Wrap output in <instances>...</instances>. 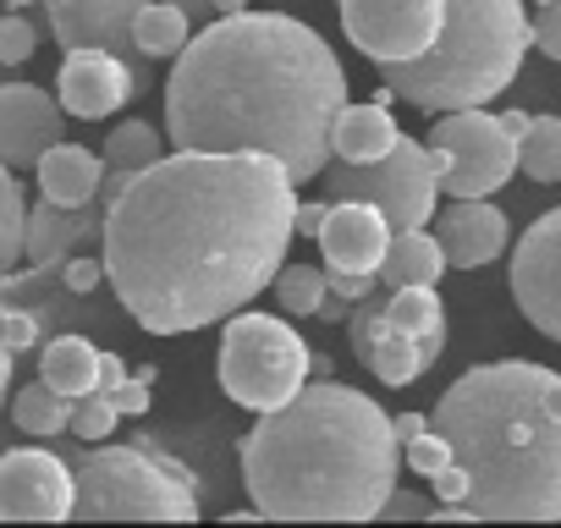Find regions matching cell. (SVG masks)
Masks as SVG:
<instances>
[{
	"instance_id": "45",
	"label": "cell",
	"mask_w": 561,
	"mask_h": 528,
	"mask_svg": "<svg viewBox=\"0 0 561 528\" xmlns=\"http://www.w3.org/2000/svg\"><path fill=\"white\" fill-rule=\"evenodd\" d=\"M215 12H220V18H231V12H248V0H215Z\"/></svg>"
},
{
	"instance_id": "33",
	"label": "cell",
	"mask_w": 561,
	"mask_h": 528,
	"mask_svg": "<svg viewBox=\"0 0 561 528\" xmlns=\"http://www.w3.org/2000/svg\"><path fill=\"white\" fill-rule=\"evenodd\" d=\"M402 462H408V468H413L419 479H435V473H440V468L451 462V446H446V440H440L435 429H424V435H413V440L402 446Z\"/></svg>"
},
{
	"instance_id": "35",
	"label": "cell",
	"mask_w": 561,
	"mask_h": 528,
	"mask_svg": "<svg viewBox=\"0 0 561 528\" xmlns=\"http://www.w3.org/2000/svg\"><path fill=\"white\" fill-rule=\"evenodd\" d=\"M149 386H154V369L144 364V369H133L111 397H116V408H122L127 418H144V413H149V402H154V397H149Z\"/></svg>"
},
{
	"instance_id": "44",
	"label": "cell",
	"mask_w": 561,
	"mask_h": 528,
	"mask_svg": "<svg viewBox=\"0 0 561 528\" xmlns=\"http://www.w3.org/2000/svg\"><path fill=\"white\" fill-rule=\"evenodd\" d=\"M501 122H506V133H512V138H523V127H528V116H523V111H506Z\"/></svg>"
},
{
	"instance_id": "38",
	"label": "cell",
	"mask_w": 561,
	"mask_h": 528,
	"mask_svg": "<svg viewBox=\"0 0 561 528\" xmlns=\"http://www.w3.org/2000/svg\"><path fill=\"white\" fill-rule=\"evenodd\" d=\"M386 517H435V506L424 495H408V490H391L386 495Z\"/></svg>"
},
{
	"instance_id": "26",
	"label": "cell",
	"mask_w": 561,
	"mask_h": 528,
	"mask_svg": "<svg viewBox=\"0 0 561 528\" xmlns=\"http://www.w3.org/2000/svg\"><path fill=\"white\" fill-rule=\"evenodd\" d=\"M23 242H28V198H23L18 171L0 160V282L18 276V264L28 259Z\"/></svg>"
},
{
	"instance_id": "19",
	"label": "cell",
	"mask_w": 561,
	"mask_h": 528,
	"mask_svg": "<svg viewBox=\"0 0 561 528\" xmlns=\"http://www.w3.org/2000/svg\"><path fill=\"white\" fill-rule=\"evenodd\" d=\"M100 226H105V209H89V204H34L28 209V242H23V253H28V264H56V259H67L83 237H100Z\"/></svg>"
},
{
	"instance_id": "1",
	"label": "cell",
	"mask_w": 561,
	"mask_h": 528,
	"mask_svg": "<svg viewBox=\"0 0 561 528\" xmlns=\"http://www.w3.org/2000/svg\"><path fill=\"white\" fill-rule=\"evenodd\" d=\"M298 182L275 154L176 149L105 204V282L149 336L231 320L287 264Z\"/></svg>"
},
{
	"instance_id": "36",
	"label": "cell",
	"mask_w": 561,
	"mask_h": 528,
	"mask_svg": "<svg viewBox=\"0 0 561 528\" xmlns=\"http://www.w3.org/2000/svg\"><path fill=\"white\" fill-rule=\"evenodd\" d=\"M528 28H534V50L561 61V0H539V18Z\"/></svg>"
},
{
	"instance_id": "25",
	"label": "cell",
	"mask_w": 561,
	"mask_h": 528,
	"mask_svg": "<svg viewBox=\"0 0 561 528\" xmlns=\"http://www.w3.org/2000/svg\"><path fill=\"white\" fill-rule=\"evenodd\" d=\"M133 39H138V50L149 61H165L193 39V23H187L182 7H171V0H144L138 18H133Z\"/></svg>"
},
{
	"instance_id": "42",
	"label": "cell",
	"mask_w": 561,
	"mask_h": 528,
	"mask_svg": "<svg viewBox=\"0 0 561 528\" xmlns=\"http://www.w3.org/2000/svg\"><path fill=\"white\" fill-rule=\"evenodd\" d=\"M171 7H182V12H187V23L198 28V23H209V12H215V0H171Z\"/></svg>"
},
{
	"instance_id": "10",
	"label": "cell",
	"mask_w": 561,
	"mask_h": 528,
	"mask_svg": "<svg viewBox=\"0 0 561 528\" xmlns=\"http://www.w3.org/2000/svg\"><path fill=\"white\" fill-rule=\"evenodd\" d=\"M336 12L358 56L397 67V61H419L440 39L446 0H336Z\"/></svg>"
},
{
	"instance_id": "13",
	"label": "cell",
	"mask_w": 561,
	"mask_h": 528,
	"mask_svg": "<svg viewBox=\"0 0 561 528\" xmlns=\"http://www.w3.org/2000/svg\"><path fill=\"white\" fill-rule=\"evenodd\" d=\"M138 89H144V72L127 67L122 56H111V50H94V45L67 50V61H61V72H56V100H61V111L78 116V122L116 116Z\"/></svg>"
},
{
	"instance_id": "17",
	"label": "cell",
	"mask_w": 561,
	"mask_h": 528,
	"mask_svg": "<svg viewBox=\"0 0 561 528\" xmlns=\"http://www.w3.org/2000/svg\"><path fill=\"white\" fill-rule=\"evenodd\" d=\"M391 248V220L364 204V198H336L325 209L320 226V253H325V271H347V276H375L380 259Z\"/></svg>"
},
{
	"instance_id": "2",
	"label": "cell",
	"mask_w": 561,
	"mask_h": 528,
	"mask_svg": "<svg viewBox=\"0 0 561 528\" xmlns=\"http://www.w3.org/2000/svg\"><path fill=\"white\" fill-rule=\"evenodd\" d=\"M347 105L336 50L287 12H231L176 50L165 133L176 149L275 154L293 182L331 165V122Z\"/></svg>"
},
{
	"instance_id": "46",
	"label": "cell",
	"mask_w": 561,
	"mask_h": 528,
	"mask_svg": "<svg viewBox=\"0 0 561 528\" xmlns=\"http://www.w3.org/2000/svg\"><path fill=\"white\" fill-rule=\"evenodd\" d=\"M0 7H18L23 12V7H34V0H0Z\"/></svg>"
},
{
	"instance_id": "4",
	"label": "cell",
	"mask_w": 561,
	"mask_h": 528,
	"mask_svg": "<svg viewBox=\"0 0 561 528\" xmlns=\"http://www.w3.org/2000/svg\"><path fill=\"white\" fill-rule=\"evenodd\" d=\"M242 484L259 517H342L364 523L386 512L397 490L402 440L386 408L353 386H304L237 446Z\"/></svg>"
},
{
	"instance_id": "40",
	"label": "cell",
	"mask_w": 561,
	"mask_h": 528,
	"mask_svg": "<svg viewBox=\"0 0 561 528\" xmlns=\"http://www.w3.org/2000/svg\"><path fill=\"white\" fill-rule=\"evenodd\" d=\"M127 380V364H122V353H100V391H116Z\"/></svg>"
},
{
	"instance_id": "29",
	"label": "cell",
	"mask_w": 561,
	"mask_h": 528,
	"mask_svg": "<svg viewBox=\"0 0 561 528\" xmlns=\"http://www.w3.org/2000/svg\"><path fill=\"white\" fill-rule=\"evenodd\" d=\"M270 287H275L280 314H298V320H314L320 303H325V292H331L325 271H314V264H280Z\"/></svg>"
},
{
	"instance_id": "16",
	"label": "cell",
	"mask_w": 561,
	"mask_h": 528,
	"mask_svg": "<svg viewBox=\"0 0 561 528\" xmlns=\"http://www.w3.org/2000/svg\"><path fill=\"white\" fill-rule=\"evenodd\" d=\"M67 111L56 94L34 83H0V160L12 171H34L50 144H61Z\"/></svg>"
},
{
	"instance_id": "30",
	"label": "cell",
	"mask_w": 561,
	"mask_h": 528,
	"mask_svg": "<svg viewBox=\"0 0 561 528\" xmlns=\"http://www.w3.org/2000/svg\"><path fill=\"white\" fill-rule=\"evenodd\" d=\"M100 154H105V165L144 171V165H154V160L165 154V138H160L154 122H122V127H111V138H105Z\"/></svg>"
},
{
	"instance_id": "3",
	"label": "cell",
	"mask_w": 561,
	"mask_h": 528,
	"mask_svg": "<svg viewBox=\"0 0 561 528\" xmlns=\"http://www.w3.org/2000/svg\"><path fill=\"white\" fill-rule=\"evenodd\" d=\"M430 429L451 462L430 479L435 517H561V375L501 358L457 375Z\"/></svg>"
},
{
	"instance_id": "12",
	"label": "cell",
	"mask_w": 561,
	"mask_h": 528,
	"mask_svg": "<svg viewBox=\"0 0 561 528\" xmlns=\"http://www.w3.org/2000/svg\"><path fill=\"white\" fill-rule=\"evenodd\" d=\"M78 479L45 446H18L0 457V517L12 523H61L72 517Z\"/></svg>"
},
{
	"instance_id": "28",
	"label": "cell",
	"mask_w": 561,
	"mask_h": 528,
	"mask_svg": "<svg viewBox=\"0 0 561 528\" xmlns=\"http://www.w3.org/2000/svg\"><path fill=\"white\" fill-rule=\"evenodd\" d=\"M517 171L528 182H561V116H528L517 138Z\"/></svg>"
},
{
	"instance_id": "39",
	"label": "cell",
	"mask_w": 561,
	"mask_h": 528,
	"mask_svg": "<svg viewBox=\"0 0 561 528\" xmlns=\"http://www.w3.org/2000/svg\"><path fill=\"white\" fill-rule=\"evenodd\" d=\"M325 209H331V204H298V209H293V231H304V237H320V226H325Z\"/></svg>"
},
{
	"instance_id": "24",
	"label": "cell",
	"mask_w": 561,
	"mask_h": 528,
	"mask_svg": "<svg viewBox=\"0 0 561 528\" xmlns=\"http://www.w3.org/2000/svg\"><path fill=\"white\" fill-rule=\"evenodd\" d=\"M39 380L56 386L61 397H83V391H100V347L83 342V336H56L45 353H39Z\"/></svg>"
},
{
	"instance_id": "18",
	"label": "cell",
	"mask_w": 561,
	"mask_h": 528,
	"mask_svg": "<svg viewBox=\"0 0 561 528\" xmlns=\"http://www.w3.org/2000/svg\"><path fill=\"white\" fill-rule=\"evenodd\" d=\"M435 237L446 248L451 271H479V264L506 253L512 226H506V215L490 198H451L446 209H435Z\"/></svg>"
},
{
	"instance_id": "34",
	"label": "cell",
	"mask_w": 561,
	"mask_h": 528,
	"mask_svg": "<svg viewBox=\"0 0 561 528\" xmlns=\"http://www.w3.org/2000/svg\"><path fill=\"white\" fill-rule=\"evenodd\" d=\"M100 282H105V253H72V259L61 264V287L78 292V298H89Z\"/></svg>"
},
{
	"instance_id": "27",
	"label": "cell",
	"mask_w": 561,
	"mask_h": 528,
	"mask_svg": "<svg viewBox=\"0 0 561 528\" xmlns=\"http://www.w3.org/2000/svg\"><path fill=\"white\" fill-rule=\"evenodd\" d=\"M12 418H18V429L23 435H67L72 429V397H61L56 386H23L18 397H12Z\"/></svg>"
},
{
	"instance_id": "9",
	"label": "cell",
	"mask_w": 561,
	"mask_h": 528,
	"mask_svg": "<svg viewBox=\"0 0 561 528\" xmlns=\"http://www.w3.org/2000/svg\"><path fill=\"white\" fill-rule=\"evenodd\" d=\"M430 144L446 160L440 193H451V198H490L517 171V138L506 133L501 116H484V105L440 111V122L430 127Z\"/></svg>"
},
{
	"instance_id": "14",
	"label": "cell",
	"mask_w": 561,
	"mask_h": 528,
	"mask_svg": "<svg viewBox=\"0 0 561 528\" xmlns=\"http://www.w3.org/2000/svg\"><path fill=\"white\" fill-rule=\"evenodd\" d=\"M138 7H144V0H45V18H50V34H56L61 50L94 45V50H111V56H122L127 67L144 72L149 56H144L138 39H133Z\"/></svg>"
},
{
	"instance_id": "15",
	"label": "cell",
	"mask_w": 561,
	"mask_h": 528,
	"mask_svg": "<svg viewBox=\"0 0 561 528\" xmlns=\"http://www.w3.org/2000/svg\"><path fill=\"white\" fill-rule=\"evenodd\" d=\"M347 336H353L358 364H364L380 386H413V380L435 364V358L408 336V331H397V325L386 320V287H375L369 298H358V303H353Z\"/></svg>"
},
{
	"instance_id": "21",
	"label": "cell",
	"mask_w": 561,
	"mask_h": 528,
	"mask_svg": "<svg viewBox=\"0 0 561 528\" xmlns=\"http://www.w3.org/2000/svg\"><path fill=\"white\" fill-rule=\"evenodd\" d=\"M451 271L446 264V248L430 226H408V231H391V248L380 259V287H435L440 276Z\"/></svg>"
},
{
	"instance_id": "22",
	"label": "cell",
	"mask_w": 561,
	"mask_h": 528,
	"mask_svg": "<svg viewBox=\"0 0 561 528\" xmlns=\"http://www.w3.org/2000/svg\"><path fill=\"white\" fill-rule=\"evenodd\" d=\"M397 122H391V105H342L336 122H331V154L336 160H380L391 144H397Z\"/></svg>"
},
{
	"instance_id": "41",
	"label": "cell",
	"mask_w": 561,
	"mask_h": 528,
	"mask_svg": "<svg viewBox=\"0 0 561 528\" xmlns=\"http://www.w3.org/2000/svg\"><path fill=\"white\" fill-rule=\"evenodd\" d=\"M391 424H397V440H402V446H408L413 435H424V429H430V418H424V413H397Z\"/></svg>"
},
{
	"instance_id": "6",
	"label": "cell",
	"mask_w": 561,
	"mask_h": 528,
	"mask_svg": "<svg viewBox=\"0 0 561 528\" xmlns=\"http://www.w3.org/2000/svg\"><path fill=\"white\" fill-rule=\"evenodd\" d=\"M78 495L72 517H160V523H193L198 495L193 479L154 457L149 446H100L78 462Z\"/></svg>"
},
{
	"instance_id": "37",
	"label": "cell",
	"mask_w": 561,
	"mask_h": 528,
	"mask_svg": "<svg viewBox=\"0 0 561 528\" xmlns=\"http://www.w3.org/2000/svg\"><path fill=\"white\" fill-rule=\"evenodd\" d=\"M0 342H7L12 353H28L39 342V320L28 309H7V303H0Z\"/></svg>"
},
{
	"instance_id": "7",
	"label": "cell",
	"mask_w": 561,
	"mask_h": 528,
	"mask_svg": "<svg viewBox=\"0 0 561 528\" xmlns=\"http://www.w3.org/2000/svg\"><path fill=\"white\" fill-rule=\"evenodd\" d=\"M309 347L280 314H231L220 336V386L248 413H275L309 386Z\"/></svg>"
},
{
	"instance_id": "20",
	"label": "cell",
	"mask_w": 561,
	"mask_h": 528,
	"mask_svg": "<svg viewBox=\"0 0 561 528\" xmlns=\"http://www.w3.org/2000/svg\"><path fill=\"white\" fill-rule=\"evenodd\" d=\"M34 176H39V198H50V204H94L100 182H105V154L61 138L39 154Z\"/></svg>"
},
{
	"instance_id": "5",
	"label": "cell",
	"mask_w": 561,
	"mask_h": 528,
	"mask_svg": "<svg viewBox=\"0 0 561 528\" xmlns=\"http://www.w3.org/2000/svg\"><path fill=\"white\" fill-rule=\"evenodd\" d=\"M534 45L523 0H446L440 39L419 61L380 67L386 89L419 111H462L490 105L517 72Z\"/></svg>"
},
{
	"instance_id": "8",
	"label": "cell",
	"mask_w": 561,
	"mask_h": 528,
	"mask_svg": "<svg viewBox=\"0 0 561 528\" xmlns=\"http://www.w3.org/2000/svg\"><path fill=\"white\" fill-rule=\"evenodd\" d=\"M440 149L435 144H419V138H397L380 160H342V165H325V193L331 198H364L375 204L391 231H408V226H430V215L440 209Z\"/></svg>"
},
{
	"instance_id": "32",
	"label": "cell",
	"mask_w": 561,
	"mask_h": 528,
	"mask_svg": "<svg viewBox=\"0 0 561 528\" xmlns=\"http://www.w3.org/2000/svg\"><path fill=\"white\" fill-rule=\"evenodd\" d=\"M34 50H39V28L18 7L0 12V67H23V61H34Z\"/></svg>"
},
{
	"instance_id": "11",
	"label": "cell",
	"mask_w": 561,
	"mask_h": 528,
	"mask_svg": "<svg viewBox=\"0 0 561 528\" xmlns=\"http://www.w3.org/2000/svg\"><path fill=\"white\" fill-rule=\"evenodd\" d=\"M512 298H517V314L561 342V209H545L523 237H517V253H512Z\"/></svg>"
},
{
	"instance_id": "23",
	"label": "cell",
	"mask_w": 561,
	"mask_h": 528,
	"mask_svg": "<svg viewBox=\"0 0 561 528\" xmlns=\"http://www.w3.org/2000/svg\"><path fill=\"white\" fill-rule=\"evenodd\" d=\"M386 320L397 331H408L430 358H440V347H446V309H440L435 287H386Z\"/></svg>"
},
{
	"instance_id": "31",
	"label": "cell",
	"mask_w": 561,
	"mask_h": 528,
	"mask_svg": "<svg viewBox=\"0 0 561 528\" xmlns=\"http://www.w3.org/2000/svg\"><path fill=\"white\" fill-rule=\"evenodd\" d=\"M116 424H122L116 397H111V391H83V397L72 402V429H67V435H78V440H105Z\"/></svg>"
},
{
	"instance_id": "43",
	"label": "cell",
	"mask_w": 561,
	"mask_h": 528,
	"mask_svg": "<svg viewBox=\"0 0 561 528\" xmlns=\"http://www.w3.org/2000/svg\"><path fill=\"white\" fill-rule=\"evenodd\" d=\"M12 358H18V353L0 342V408H7V386H12Z\"/></svg>"
}]
</instances>
